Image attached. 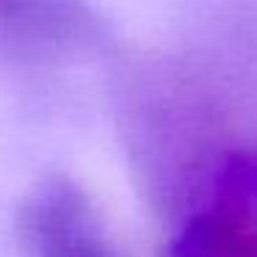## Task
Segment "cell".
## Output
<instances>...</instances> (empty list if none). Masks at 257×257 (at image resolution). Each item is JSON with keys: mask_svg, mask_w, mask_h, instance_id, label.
I'll return each instance as SVG.
<instances>
[{"mask_svg": "<svg viewBox=\"0 0 257 257\" xmlns=\"http://www.w3.org/2000/svg\"><path fill=\"white\" fill-rule=\"evenodd\" d=\"M17 232L28 257H124L89 194L67 174L31 185L17 210Z\"/></svg>", "mask_w": 257, "mask_h": 257, "instance_id": "cell-1", "label": "cell"}, {"mask_svg": "<svg viewBox=\"0 0 257 257\" xmlns=\"http://www.w3.org/2000/svg\"><path fill=\"white\" fill-rule=\"evenodd\" d=\"M108 39L89 0H0V56L20 64H64Z\"/></svg>", "mask_w": 257, "mask_h": 257, "instance_id": "cell-2", "label": "cell"}, {"mask_svg": "<svg viewBox=\"0 0 257 257\" xmlns=\"http://www.w3.org/2000/svg\"><path fill=\"white\" fill-rule=\"evenodd\" d=\"M166 257H257V227L243 210L213 196L183 218Z\"/></svg>", "mask_w": 257, "mask_h": 257, "instance_id": "cell-3", "label": "cell"}, {"mask_svg": "<svg viewBox=\"0 0 257 257\" xmlns=\"http://www.w3.org/2000/svg\"><path fill=\"white\" fill-rule=\"evenodd\" d=\"M213 196L243 210L257 227V144L221 158L213 177Z\"/></svg>", "mask_w": 257, "mask_h": 257, "instance_id": "cell-4", "label": "cell"}]
</instances>
